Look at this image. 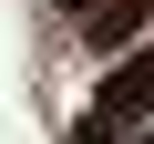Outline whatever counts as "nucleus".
Returning <instances> with one entry per match:
<instances>
[{"instance_id":"nucleus-4","label":"nucleus","mask_w":154,"mask_h":144,"mask_svg":"<svg viewBox=\"0 0 154 144\" xmlns=\"http://www.w3.org/2000/svg\"><path fill=\"white\" fill-rule=\"evenodd\" d=\"M134 144H154V134H134Z\"/></svg>"},{"instance_id":"nucleus-1","label":"nucleus","mask_w":154,"mask_h":144,"mask_svg":"<svg viewBox=\"0 0 154 144\" xmlns=\"http://www.w3.org/2000/svg\"><path fill=\"white\" fill-rule=\"evenodd\" d=\"M154 124V41H134L103 83H93V103H82V124H72V144H123V134H144Z\"/></svg>"},{"instance_id":"nucleus-2","label":"nucleus","mask_w":154,"mask_h":144,"mask_svg":"<svg viewBox=\"0 0 154 144\" xmlns=\"http://www.w3.org/2000/svg\"><path fill=\"white\" fill-rule=\"evenodd\" d=\"M144 21H154V0H93L82 11V52H134Z\"/></svg>"},{"instance_id":"nucleus-3","label":"nucleus","mask_w":154,"mask_h":144,"mask_svg":"<svg viewBox=\"0 0 154 144\" xmlns=\"http://www.w3.org/2000/svg\"><path fill=\"white\" fill-rule=\"evenodd\" d=\"M62 11H72V21H82V11H93V0H62Z\"/></svg>"}]
</instances>
